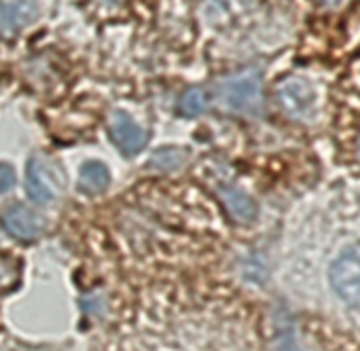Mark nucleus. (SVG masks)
Segmentation results:
<instances>
[{"mask_svg": "<svg viewBox=\"0 0 360 351\" xmlns=\"http://www.w3.org/2000/svg\"><path fill=\"white\" fill-rule=\"evenodd\" d=\"M223 108L240 114H259L263 108V81L257 70H244L223 79L217 87Z\"/></svg>", "mask_w": 360, "mask_h": 351, "instance_id": "1", "label": "nucleus"}, {"mask_svg": "<svg viewBox=\"0 0 360 351\" xmlns=\"http://www.w3.org/2000/svg\"><path fill=\"white\" fill-rule=\"evenodd\" d=\"M328 282L333 292L347 305L360 307V244L347 246L330 263Z\"/></svg>", "mask_w": 360, "mask_h": 351, "instance_id": "2", "label": "nucleus"}, {"mask_svg": "<svg viewBox=\"0 0 360 351\" xmlns=\"http://www.w3.org/2000/svg\"><path fill=\"white\" fill-rule=\"evenodd\" d=\"M62 187H64V180H62V176L56 165H51L43 157H32L28 161L26 189H28V195L32 201L47 206L60 197Z\"/></svg>", "mask_w": 360, "mask_h": 351, "instance_id": "3", "label": "nucleus"}, {"mask_svg": "<svg viewBox=\"0 0 360 351\" xmlns=\"http://www.w3.org/2000/svg\"><path fill=\"white\" fill-rule=\"evenodd\" d=\"M278 102L292 119H314L318 112V89L307 79H288L278 89Z\"/></svg>", "mask_w": 360, "mask_h": 351, "instance_id": "4", "label": "nucleus"}, {"mask_svg": "<svg viewBox=\"0 0 360 351\" xmlns=\"http://www.w3.org/2000/svg\"><path fill=\"white\" fill-rule=\"evenodd\" d=\"M0 223H3L5 231L20 239V241H32L43 235L45 231V218L30 210L28 206L13 204L3 214H0Z\"/></svg>", "mask_w": 360, "mask_h": 351, "instance_id": "5", "label": "nucleus"}, {"mask_svg": "<svg viewBox=\"0 0 360 351\" xmlns=\"http://www.w3.org/2000/svg\"><path fill=\"white\" fill-rule=\"evenodd\" d=\"M110 138L125 154H136L148 142V133L121 110H115L110 117Z\"/></svg>", "mask_w": 360, "mask_h": 351, "instance_id": "6", "label": "nucleus"}, {"mask_svg": "<svg viewBox=\"0 0 360 351\" xmlns=\"http://www.w3.org/2000/svg\"><path fill=\"white\" fill-rule=\"evenodd\" d=\"M39 18V5L34 0H13L0 7V30L13 34Z\"/></svg>", "mask_w": 360, "mask_h": 351, "instance_id": "7", "label": "nucleus"}, {"mask_svg": "<svg viewBox=\"0 0 360 351\" xmlns=\"http://www.w3.org/2000/svg\"><path fill=\"white\" fill-rule=\"evenodd\" d=\"M221 197H223L225 208L229 210V214H231L236 220L250 223V220L257 216V206H255V201H252L244 191L225 187V189L221 191Z\"/></svg>", "mask_w": 360, "mask_h": 351, "instance_id": "8", "label": "nucleus"}, {"mask_svg": "<svg viewBox=\"0 0 360 351\" xmlns=\"http://www.w3.org/2000/svg\"><path fill=\"white\" fill-rule=\"evenodd\" d=\"M110 183V173L106 169L104 163L100 161H87L81 169V176H79V187L83 193H89V195H96V193H102Z\"/></svg>", "mask_w": 360, "mask_h": 351, "instance_id": "9", "label": "nucleus"}, {"mask_svg": "<svg viewBox=\"0 0 360 351\" xmlns=\"http://www.w3.org/2000/svg\"><path fill=\"white\" fill-rule=\"evenodd\" d=\"M22 279V263L11 254H0V294L11 292Z\"/></svg>", "mask_w": 360, "mask_h": 351, "instance_id": "10", "label": "nucleus"}, {"mask_svg": "<svg viewBox=\"0 0 360 351\" xmlns=\"http://www.w3.org/2000/svg\"><path fill=\"white\" fill-rule=\"evenodd\" d=\"M206 106H208V95L202 87L187 89L178 100V112L185 117H198L206 110Z\"/></svg>", "mask_w": 360, "mask_h": 351, "instance_id": "11", "label": "nucleus"}, {"mask_svg": "<svg viewBox=\"0 0 360 351\" xmlns=\"http://www.w3.org/2000/svg\"><path fill=\"white\" fill-rule=\"evenodd\" d=\"M185 161H187V152L185 150H180V148H161V150H157L150 157L148 167L157 169V171H169V169L183 167Z\"/></svg>", "mask_w": 360, "mask_h": 351, "instance_id": "12", "label": "nucleus"}, {"mask_svg": "<svg viewBox=\"0 0 360 351\" xmlns=\"http://www.w3.org/2000/svg\"><path fill=\"white\" fill-rule=\"evenodd\" d=\"M274 351H301L295 338V332L288 324L278 322V330L274 336Z\"/></svg>", "mask_w": 360, "mask_h": 351, "instance_id": "13", "label": "nucleus"}, {"mask_svg": "<svg viewBox=\"0 0 360 351\" xmlns=\"http://www.w3.org/2000/svg\"><path fill=\"white\" fill-rule=\"evenodd\" d=\"M13 185H15V171H13V167L7 165V163H0V195L11 191Z\"/></svg>", "mask_w": 360, "mask_h": 351, "instance_id": "14", "label": "nucleus"}]
</instances>
